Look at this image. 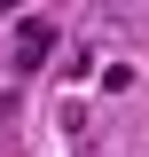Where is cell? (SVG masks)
<instances>
[{
  "label": "cell",
  "mask_w": 149,
  "mask_h": 157,
  "mask_svg": "<svg viewBox=\"0 0 149 157\" xmlns=\"http://www.w3.org/2000/svg\"><path fill=\"white\" fill-rule=\"evenodd\" d=\"M55 55V24H16V71H39Z\"/></svg>",
  "instance_id": "1"
},
{
  "label": "cell",
  "mask_w": 149,
  "mask_h": 157,
  "mask_svg": "<svg viewBox=\"0 0 149 157\" xmlns=\"http://www.w3.org/2000/svg\"><path fill=\"white\" fill-rule=\"evenodd\" d=\"M0 8H16V0H0Z\"/></svg>",
  "instance_id": "2"
}]
</instances>
